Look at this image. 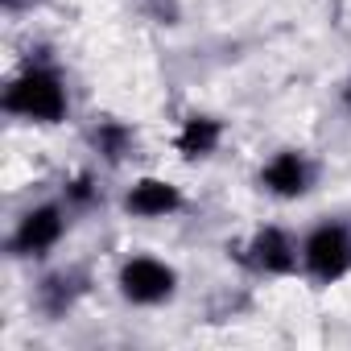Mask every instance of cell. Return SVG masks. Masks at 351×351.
<instances>
[{
  "instance_id": "6da1fadb",
  "label": "cell",
  "mask_w": 351,
  "mask_h": 351,
  "mask_svg": "<svg viewBox=\"0 0 351 351\" xmlns=\"http://www.w3.org/2000/svg\"><path fill=\"white\" fill-rule=\"evenodd\" d=\"M0 112L9 120L34 124V128H58L71 120V83L66 71L50 58H25L21 71L9 75L5 91H0Z\"/></svg>"
},
{
  "instance_id": "7a4b0ae2",
  "label": "cell",
  "mask_w": 351,
  "mask_h": 351,
  "mask_svg": "<svg viewBox=\"0 0 351 351\" xmlns=\"http://www.w3.org/2000/svg\"><path fill=\"white\" fill-rule=\"evenodd\" d=\"M116 298L132 310H161L178 298L182 289V273L173 269L165 256H153V252H128L120 265H116Z\"/></svg>"
},
{
  "instance_id": "3957f363",
  "label": "cell",
  "mask_w": 351,
  "mask_h": 351,
  "mask_svg": "<svg viewBox=\"0 0 351 351\" xmlns=\"http://www.w3.org/2000/svg\"><path fill=\"white\" fill-rule=\"evenodd\" d=\"M66 232H71V207L62 199H42L13 219L5 248L13 261H50L62 248Z\"/></svg>"
},
{
  "instance_id": "277c9868",
  "label": "cell",
  "mask_w": 351,
  "mask_h": 351,
  "mask_svg": "<svg viewBox=\"0 0 351 351\" xmlns=\"http://www.w3.org/2000/svg\"><path fill=\"white\" fill-rule=\"evenodd\" d=\"M302 277L314 289H330L351 277V223L318 219L302 232Z\"/></svg>"
},
{
  "instance_id": "5b68a950",
  "label": "cell",
  "mask_w": 351,
  "mask_h": 351,
  "mask_svg": "<svg viewBox=\"0 0 351 351\" xmlns=\"http://www.w3.org/2000/svg\"><path fill=\"white\" fill-rule=\"evenodd\" d=\"M240 265L252 277H265V281L302 277V236H293L281 223H261L240 244Z\"/></svg>"
},
{
  "instance_id": "8992f818",
  "label": "cell",
  "mask_w": 351,
  "mask_h": 351,
  "mask_svg": "<svg viewBox=\"0 0 351 351\" xmlns=\"http://www.w3.org/2000/svg\"><path fill=\"white\" fill-rule=\"evenodd\" d=\"M256 191L273 203H302L314 195L318 186V161L298 149V145H285V149H273L261 165H256Z\"/></svg>"
},
{
  "instance_id": "52a82bcc",
  "label": "cell",
  "mask_w": 351,
  "mask_h": 351,
  "mask_svg": "<svg viewBox=\"0 0 351 351\" xmlns=\"http://www.w3.org/2000/svg\"><path fill=\"white\" fill-rule=\"evenodd\" d=\"M120 211L141 223H161L186 211V191L165 173H141L120 191Z\"/></svg>"
},
{
  "instance_id": "ba28073f",
  "label": "cell",
  "mask_w": 351,
  "mask_h": 351,
  "mask_svg": "<svg viewBox=\"0 0 351 351\" xmlns=\"http://www.w3.org/2000/svg\"><path fill=\"white\" fill-rule=\"evenodd\" d=\"M91 293V273L83 265H58L50 273H42V281L34 285V306L42 318L58 322L66 314H75V306Z\"/></svg>"
},
{
  "instance_id": "9c48e42d",
  "label": "cell",
  "mask_w": 351,
  "mask_h": 351,
  "mask_svg": "<svg viewBox=\"0 0 351 351\" xmlns=\"http://www.w3.org/2000/svg\"><path fill=\"white\" fill-rule=\"evenodd\" d=\"M223 141H228V124L219 120V116H211V112H191V116H182L178 120V128H173V136H169V145H173V153H178L182 161H211L219 149H223Z\"/></svg>"
},
{
  "instance_id": "30bf717a",
  "label": "cell",
  "mask_w": 351,
  "mask_h": 351,
  "mask_svg": "<svg viewBox=\"0 0 351 351\" xmlns=\"http://www.w3.org/2000/svg\"><path fill=\"white\" fill-rule=\"evenodd\" d=\"M87 149L99 157V165L120 169L136 153V128L128 120H120V116H95L87 124Z\"/></svg>"
},
{
  "instance_id": "8fae6325",
  "label": "cell",
  "mask_w": 351,
  "mask_h": 351,
  "mask_svg": "<svg viewBox=\"0 0 351 351\" xmlns=\"http://www.w3.org/2000/svg\"><path fill=\"white\" fill-rule=\"evenodd\" d=\"M58 199L71 207V215H87L104 203V186H99V173L95 169H75L66 173V182L58 191Z\"/></svg>"
},
{
  "instance_id": "7c38bea8",
  "label": "cell",
  "mask_w": 351,
  "mask_h": 351,
  "mask_svg": "<svg viewBox=\"0 0 351 351\" xmlns=\"http://www.w3.org/2000/svg\"><path fill=\"white\" fill-rule=\"evenodd\" d=\"M339 108L351 116V75H347V79H343V87H339Z\"/></svg>"
},
{
  "instance_id": "4fadbf2b",
  "label": "cell",
  "mask_w": 351,
  "mask_h": 351,
  "mask_svg": "<svg viewBox=\"0 0 351 351\" xmlns=\"http://www.w3.org/2000/svg\"><path fill=\"white\" fill-rule=\"evenodd\" d=\"M25 5V0H5V9H21Z\"/></svg>"
}]
</instances>
